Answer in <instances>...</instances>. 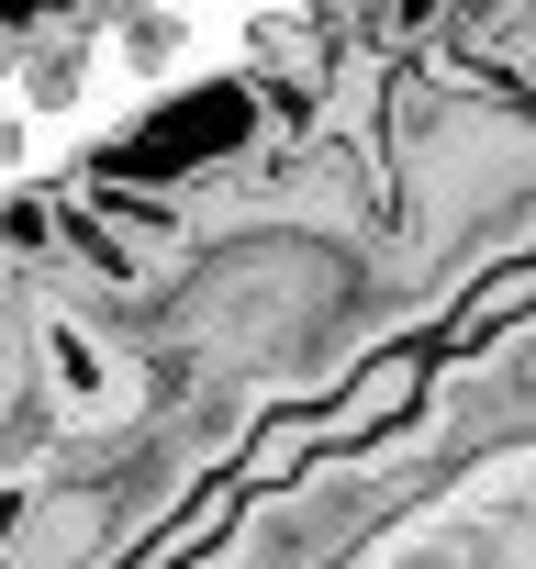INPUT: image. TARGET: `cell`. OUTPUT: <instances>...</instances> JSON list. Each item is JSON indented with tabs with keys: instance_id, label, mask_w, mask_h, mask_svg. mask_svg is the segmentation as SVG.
Instances as JSON below:
<instances>
[{
	"instance_id": "cell-1",
	"label": "cell",
	"mask_w": 536,
	"mask_h": 569,
	"mask_svg": "<svg viewBox=\"0 0 536 569\" xmlns=\"http://www.w3.org/2000/svg\"><path fill=\"white\" fill-rule=\"evenodd\" d=\"M425 413H436V358H425V336H403V347H369L325 402H302V436H314V469H325V458H369V447L414 436Z\"/></svg>"
},
{
	"instance_id": "cell-2",
	"label": "cell",
	"mask_w": 536,
	"mask_h": 569,
	"mask_svg": "<svg viewBox=\"0 0 536 569\" xmlns=\"http://www.w3.org/2000/svg\"><path fill=\"white\" fill-rule=\"evenodd\" d=\"M123 480H57L34 502H12L0 525V558L12 569H112V536H123Z\"/></svg>"
},
{
	"instance_id": "cell-3",
	"label": "cell",
	"mask_w": 536,
	"mask_h": 569,
	"mask_svg": "<svg viewBox=\"0 0 536 569\" xmlns=\"http://www.w3.org/2000/svg\"><path fill=\"white\" fill-rule=\"evenodd\" d=\"M246 513H257V502L212 469V480H190V491H179V502H168V513L112 558V569H201V558H224V547H235V525H246Z\"/></svg>"
}]
</instances>
